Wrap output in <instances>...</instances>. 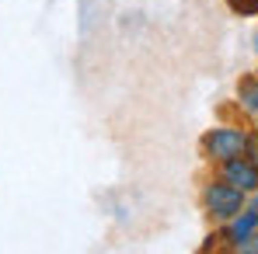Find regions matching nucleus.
<instances>
[{
  "label": "nucleus",
  "instance_id": "f03ea898",
  "mask_svg": "<svg viewBox=\"0 0 258 254\" xmlns=\"http://www.w3.org/2000/svg\"><path fill=\"white\" fill-rule=\"evenodd\" d=\"M206 209L216 219H234L241 212V188L237 185H210L206 188Z\"/></svg>",
  "mask_w": 258,
  "mask_h": 254
},
{
  "label": "nucleus",
  "instance_id": "1a4fd4ad",
  "mask_svg": "<svg viewBox=\"0 0 258 254\" xmlns=\"http://www.w3.org/2000/svg\"><path fill=\"white\" fill-rule=\"evenodd\" d=\"M251 212H255V216H258V202H251Z\"/></svg>",
  "mask_w": 258,
  "mask_h": 254
},
{
  "label": "nucleus",
  "instance_id": "39448f33",
  "mask_svg": "<svg viewBox=\"0 0 258 254\" xmlns=\"http://www.w3.org/2000/svg\"><path fill=\"white\" fill-rule=\"evenodd\" d=\"M241 105L248 112H258V84L255 80H241Z\"/></svg>",
  "mask_w": 258,
  "mask_h": 254
},
{
  "label": "nucleus",
  "instance_id": "0eeeda50",
  "mask_svg": "<svg viewBox=\"0 0 258 254\" xmlns=\"http://www.w3.org/2000/svg\"><path fill=\"white\" fill-rule=\"evenodd\" d=\"M234 247H237V251H258V237H255V233H248V237H244V240H237Z\"/></svg>",
  "mask_w": 258,
  "mask_h": 254
},
{
  "label": "nucleus",
  "instance_id": "20e7f679",
  "mask_svg": "<svg viewBox=\"0 0 258 254\" xmlns=\"http://www.w3.org/2000/svg\"><path fill=\"white\" fill-rule=\"evenodd\" d=\"M255 223H258V216H255L251 209L244 212V216H237V219H234V223L227 226V240H230V244H237V240H244L248 233H255Z\"/></svg>",
  "mask_w": 258,
  "mask_h": 254
},
{
  "label": "nucleus",
  "instance_id": "9d476101",
  "mask_svg": "<svg viewBox=\"0 0 258 254\" xmlns=\"http://www.w3.org/2000/svg\"><path fill=\"white\" fill-rule=\"evenodd\" d=\"M255 45H258V39H255Z\"/></svg>",
  "mask_w": 258,
  "mask_h": 254
},
{
  "label": "nucleus",
  "instance_id": "6e6552de",
  "mask_svg": "<svg viewBox=\"0 0 258 254\" xmlns=\"http://www.w3.org/2000/svg\"><path fill=\"white\" fill-rule=\"evenodd\" d=\"M248 150H251V164L258 167V136H255V139H248Z\"/></svg>",
  "mask_w": 258,
  "mask_h": 254
},
{
  "label": "nucleus",
  "instance_id": "423d86ee",
  "mask_svg": "<svg viewBox=\"0 0 258 254\" xmlns=\"http://www.w3.org/2000/svg\"><path fill=\"white\" fill-rule=\"evenodd\" d=\"M230 7L237 14H258V0H230Z\"/></svg>",
  "mask_w": 258,
  "mask_h": 254
},
{
  "label": "nucleus",
  "instance_id": "f257e3e1",
  "mask_svg": "<svg viewBox=\"0 0 258 254\" xmlns=\"http://www.w3.org/2000/svg\"><path fill=\"white\" fill-rule=\"evenodd\" d=\"M206 153L213 157V160H234V157H241V150L248 146V136L241 132V129H213L210 136H206Z\"/></svg>",
  "mask_w": 258,
  "mask_h": 254
},
{
  "label": "nucleus",
  "instance_id": "7ed1b4c3",
  "mask_svg": "<svg viewBox=\"0 0 258 254\" xmlns=\"http://www.w3.org/2000/svg\"><path fill=\"white\" fill-rule=\"evenodd\" d=\"M227 181L230 185H241V192L244 188H258V167L234 157V160H227Z\"/></svg>",
  "mask_w": 258,
  "mask_h": 254
}]
</instances>
